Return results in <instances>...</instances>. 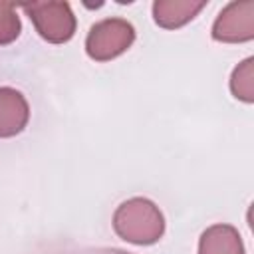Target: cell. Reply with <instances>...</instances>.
Masks as SVG:
<instances>
[{"instance_id": "cell-3", "label": "cell", "mask_w": 254, "mask_h": 254, "mask_svg": "<svg viewBox=\"0 0 254 254\" xmlns=\"http://www.w3.org/2000/svg\"><path fill=\"white\" fill-rule=\"evenodd\" d=\"M22 8L46 42L65 44L73 38L77 22L67 2H32Z\"/></svg>"}, {"instance_id": "cell-6", "label": "cell", "mask_w": 254, "mask_h": 254, "mask_svg": "<svg viewBox=\"0 0 254 254\" xmlns=\"http://www.w3.org/2000/svg\"><path fill=\"white\" fill-rule=\"evenodd\" d=\"M204 6V0H155L153 20L165 30H177L194 20Z\"/></svg>"}, {"instance_id": "cell-7", "label": "cell", "mask_w": 254, "mask_h": 254, "mask_svg": "<svg viewBox=\"0 0 254 254\" xmlns=\"http://www.w3.org/2000/svg\"><path fill=\"white\" fill-rule=\"evenodd\" d=\"M198 254H246L240 232L230 224L208 226L198 240Z\"/></svg>"}, {"instance_id": "cell-1", "label": "cell", "mask_w": 254, "mask_h": 254, "mask_svg": "<svg viewBox=\"0 0 254 254\" xmlns=\"http://www.w3.org/2000/svg\"><path fill=\"white\" fill-rule=\"evenodd\" d=\"M113 230L129 244L149 246L159 242L165 234V216L153 200L133 196L121 202L113 212Z\"/></svg>"}, {"instance_id": "cell-2", "label": "cell", "mask_w": 254, "mask_h": 254, "mask_svg": "<svg viewBox=\"0 0 254 254\" xmlns=\"http://www.w3.org/2000/svg\"><path fill=\"white\" fill-rule=\"evenodd\" d=\"M135 28L123 18H105L95 22L85 38V52L95 62H109L131 48Z\"/></svg>"}, {"instance_id": "cell-9", "label": "cell", "mask_w": 254, "mask_h": 254, "mask_svg": "<svg viewBox=\"0 0 254 254\" xmlns=\"http://www.w3.org/2000/svg\"><path fill=\"white\" fill-rule=\"evenodd\" d=\"M22 32V22L14 4L0 2V46L12 44Z\"/></svg>"}, {"instance_id": "cell-5", "label": "cell", "mask_w": 254, "mask_h": 254, "mask_svg": "<svg viewBox=\"0 0 254 254\" xmlns=\"http://www.w3.org/2000/svg\"><path fill=\"white\" fill-rule=\"evenodd\" d=\"M30 119L26 97L14 87H0V137H14L24 131Z\"/></svg>"}, {"instance_id": "cell-10", "label": "cell", "mask_w": 254, "mask_h": 254, "mask_svg": "<svg viewBox=\"0 0 254 254\" xmlns=\"http://www.w3.org/2000/svg\"><path fill=\"white\" fill-rule=\"evenodd\" d=\"M77 254H131V252H125L121 248H85Z\"/></svg>"}, {"instance_id": "cell-4", "label": "cell", "mask_w": 254, "mask_h": 254, "mask_svg": "<svg viewBox=\"0 0 254 254\" xmlns=\"http://www.w3.org/2000/svg\"><path fill=\"white\" fill-rule=\"evenodd\" d=\"M212 38L222 44H244L254 40V2L226 4L212 24Z\"/></svg>"}, {"instance_id": "cell-8", "label": "cell", "mask_w": 254, "mask_h": 254, "mask_svg": "<svg viewBox=\"0 0 254 254\" xmlns=\"http://www.w3.org/2000/svg\"><path fill=\"white\" fill-rule=\"evenodd\" d=\"M230 91L236 99L254 103V58H246L232 69Z\"/></svg>"}]
</instances>
